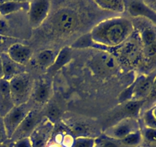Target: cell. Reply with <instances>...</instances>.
Returning a JSON list of instances; mask_svg holds the SVG:
<instances>
[{
	"instance_id": "18",
	"label": "cell",
	"mask_w": 156,
	"mask_h": 147,
	"mask_svg": "<svg viewBox=\"0 0 156 147\" xmlns=\"http://www.w3.org/2000/svg\"><path fill=\"white\" fill-rule=\"evenodd\" d=\"M137 35L143 47L152 44L156 41V26L152 23L143 26Z\"/></svg>"
},
{
	"instance_id": "34",
	"label": "cell",
	"mask_w": 156,
	"mask_h": 147,
	"mask_svg": "<svg viewBox=\"0 0 156 147\" xmlns=\"http://www.w3.org/2000/svg\"><path fill=\"white\" fill-rule=\"evenodd\" d=\"M48 147H59V145H54V144H52V145H49Z\"/></svg>"
},
{
	"instance_id": "35",
	"label": "cell",
	"mask_w": 156,
	"mask_h": 147,
	"mask_svg": "<svg viewBox=\"0 0 156 147\" xmlns=\"http://www.w3.org/2000/svg\"><path fill=\"white\" fill-rule=\"evenodd\" d=\"M140 147H141V146H140Z\"/></svg>"
},
{
	"instance_id": "9",
	"label": "cell",
	"mask_w": 156,
	"mask_h": 147,
	"mask_svg": "<svg viewBox=\"0 0 156 147\" xmlns=\"http://www.w3.org/2000/svg\"><path fill=\"white\" fill-rule=\"evenodd\" d=\"M50 10V2L47 0H34L29 2L28 20L33 28L40 27L47 19Z\"/></svg>"
},
{
	"instance_id": "13",
	"label": "cell",
	"mask_w": 156,
	"mask_h": 147,
	"mask_svg": "<svg viewBox=\"0 0 156 147\" xmlns=\"http://www.w3.org/2000/svg\"><path fill=\"white\" fill-rule=\"evenodd\" d=\"M7 55L14 62L23 65L30 60L32 55V49L25 44L15 43L9 47Z\"/></svg>"
},
{
	"instance_id": "14",
	"label": "cell",
	"mask_w": 156,
	"mask_h": 147,
	"mask_svg": "<svg viewBox=\"0 0 156 147\" xmlns=\"http://www.w3.org/2000/svg\"><path fill=\"white\" fill-rule=\"evenodd\" d=\"M14 107L9 81L2 78L0 80V116L4 117Z\"/></svg>"
},
{
	"instance_id": "1",
	"label": "cell",
	"mask_w": 156,
	"mask_h": 147,
	"mask_svg": "<svg viewBox=\"0 0 156 147\" xmlns=\"http://www.w3.org/2000/svg\"><path fill=\"white\" fill-rule=\"evenodd\" d=\"M134 32V24L125 17L108 18L94 26L91 34L93 41L99 47H118Z\"/></svg>"
},
{
	"instance_id": "12",
	"label": "cell",
	"mask_w": 156,
	"mask_h": 147,
	"mask_svg": "<svg viewBox=\"0 0 156 147\" xmlns=\"http://www.w3.org/2000/svg\"><path fill=\"white\" fill-rule=\"evenodd\" d=\"M53 129V123L48 119L41 122L29 137L32 147H47V141Z\"/></svg>"
},
{
	"instance_id": "28",
	"label": "cell",
	"mask_w": 156,
	"mask_h": 147,
	"mask_svg": "<svg viewBox=\"0 0 156 147\" xmlns=\"http://www.w3.org/2000/svg\"><path fill=\"white\" fill-rule=\"evenodd\" d=\"M72 147H94V139L89 136H78Z\"/></svg>"
},
{
	"instance_id": "33",
	"label": "cell",
	"mask_w": 156,
	"mask_h": 147,
	"mask_svg": "<svg viewBox=\"0 0 156 147\" xmlns=\"http://www.w3.org/2000/svg\"><path fill=\"white\" fill-rule=\"evenodd\" d=\"M4 74H3V67H2V61L1 57H0V80L2 79Z\"/></svg>"
},
{
	"instance_id": "17",
	"label": "cell",
	"mask_w": 156,
	"mask_h": 147,
	"mask_svg": "<svg viewBox=\"0 0 156 147\" xmlns=\"http://www.w3.org/2000/svg\"><path fill=\"white\" fill-rule=\"evenodd\" d=\"M94 2L104 10L120 14L126 11V2L122 0H96Z\"/></svg>"
},
{
	"instance_id": "31",
	"label": "cell",
	"mask_w": 156,
	"mask_h": 147,
	"mask_svg": "<svg viewBox=\"0 0 156 147\" xmlns=\"http://www.w3.org/2000/svg\"><path fill=\"white\" fill-rule=\"evenodd\" d=\"M47 114H48L49 120H50V119H56L59 117V109L56 108V107H51L48 110V113H47Z\"/></svg>"
},
{
	"instance_id": "2",
	"label": "cell",
	"mask_w": 156,
	"mask_h": 147,
	"mask_svg": "<svg viewBox=\"0 0 156 147\" xmlns=\"http://www.w3.org/2000/svg\"><path fill=\"white\" fill-rule=\"evenodd\" d=\"M116 48V58L119 62L129 67H138L141 62L143 46L138 35L133 32L123 44Z\"/></svg>"
},
{
	"instance_id": "10",
	"label": "cell",
	"mask_w": 156,
	"mask_h": 147,
	"mask_svg": "<svg viewBox=\"0 0 156 147\" xmlns=\"http://www.w3.org/2000/svg\"><path fill=\"white\" fill-rule=\"evenodd\" d=\"M41 122V119L39 113L31 110L20 124L11 139L16 142L24 138H29Z\"/></svg>"
},
{
	"instance_id": "26",
	"label": "cell",
	"mask_w": 156,
	"mask_h": 147,
	"mask_svg": "<svg viewBox=\"0 0 156 147\" xmlns=\"http://www.w3.org/2000/svg\"><path fill=\"white\" fill-rule=\"evenodd\" d=\"M97 46L99 47L93 41L91 38V34L88 33L85 35H82V37L76 40L73 44H72V48H88L90 47H95Z\"/></svg>"
},
{
	"instance_id": "15",
	"label": "cell",
	"mask_w": 156,
	"mask_h": 147,
	"mask_svg": "<svg viewBox=\"0 0 156 147\" xmlns=\"http://www.w3.org/2000/svg\"><path fill=\"white\" fill-rule=\"evenodd\" d=\"M52 93V86L49 81L41 80L32 91L34 100L41 105H44L50 99Z\"/></svg>"
},
{
	"instance_id": "6",
	"label": "cell",
	"mask_w": 156,
	"mask_h": 147,
	"mask_svg": "<svg viewBox=\"0 0 156 147\" xmlns=\"http://www.w3.org/2000/svg\"><path fill=\"white\" fill-rule=\"evenodd\" d=\"M140 130L141 129L140 123L136 118L124 117L117 123L106 129L103 134L113 139H122L129 135Z\"/></svg>"
},
{
	"instance_id": "23",
	"label": "cell",
	"mask_w": 156,
	"mask_h": 147,
	"mask_svg": "<svg viewBox=\"0 0 156 147\" xmlns=\"http://www.w3.org/2000/svg\"><path fill=\"white\" fill-rule=\"evenodd\" d=\"M141 133V147H156V129L144 127Z\"/></svg>"
},
{
	"instance_id": "21",
	"label": "cell",
	"mask_w": 156,
	"mask_h": 147,
	"mask_svg": "<svg viewBox=\"0 0 156 147\" xmlns=\"http://www.w3.org/2000/svg\"><path fill=\"white\" fill-rule=\"evenodd\" d=\"M57 54L53 50L46 49L37 54L36 58L37 64L42 68L49 69L54 63Z\"/></svg>"
},
{
	"instance_id": "27",
	"label": "cell",
	"mask_w": 156,
	"mask_h": 147,
	"mask_svg": "<svg viewBox=\"0 0 156 147\" xmlns=\"http://www.w3.org/2000/svg\"><path fill=\"white\" fill-rule=\"evenodd\" d=\"M121 141L126 147H140L142 144L141 130L129 135Z\"/></svg>"
},
{
	"instance_id": "19",
	"label": "cell",
	"mask_w": 156,
	"mask_h": 147,
	"mask_svg": "<svg viewBox=\"0 0 156 147\" xmlns=\"http://www.w3.org/2000/svg\"><path fill=\"white\" fill-rule=\"evenodd\" d=\"M29 8V2L9 1L0 2V15H7Z\"/></svg>"
},
{
	"instance_id": "4",
	"label": "cell",
	"mask_w": 156,
	"mask_h": 147,
	"mask_svg": "<svg viewBox=\"0 0 156 147\" xmlns=\"http://www.w3.org/2000/svg\"><path fill=\"white\" fill-rule=\"evenodd\" d=\"M11 95L15 106L26 104L32 93V82L25 74H18L9 81Z\"/></svg>"
},
{
	"instance_id": "30",
	"label": "cell",
	"mask_w": 156,
	"mask_h": 147,
	"mask_svg": "<svg viewBox=\"0 0 156 147\" xmlns=\"http://www.w3.org/2000/svg\"><path fill=\"white\" fill-rule=\"evenodd\" d=\"M13 147H32L30 138H24L16 141L14 143Z\"/></svg>"
},
{
	"instance_id": "16",
	"label": "cell",
	"mask_w": 156,
	"mask_h": 147,
	"mask_svg": "<svg viewBox=\"0 0 156 147\" xmlns=\"http://www.w3.org/2000/svg\"><path fill=\"white\" fill-rule=\"evenodd\" d=\"M72 53H73V49H72V47H62L59 51V53L57 54L54 63L48 69V71L50 74H53V73H55V72L59 70L60 68H62L65 64L69 62V61L72 58Z\"/></svg>"
},
{
	"instance_id": "5",
	"label": "cell",
	"mask_w": 156,
	"mask_h": 147,
	"mask_svg": "<svg viewBox=\"0 0 156 147\" xmlns=\"http://www.w3.org/2000/svg\"><path fill=\"white\" fill-rule=\"evenodd\" d=\"M79 18L74 11L69 9H61L51 18L53 29L59 35H69L79 25Z\"/></svg>"
},
{
	"instance_id": "29",
	"label": "cell",
	"mask_w": 156,
	"mask_h": 147,
	"mask_svg": "<svg viewBox=\"0 0 156 147\" xmlns=\"http://www.w3.org/2000/svg\"><path fill=\"white\" fill-rule=\"evenodd\" d=\"M148 104H153V105L156 104V74H155V78H154L153 84H152V90H151L150 94H149V96H148L147 99L145 100L144 104H143V107H145L146 105H148Z\"/></svg>"
},
{
	"instance_id": "3",
	"label": "cell",
	"mask_w": 156,
	"mask_h": 147,
	"mask_svg": "<svg viewBox=\"0 0 156 147\" xmlns=\"http://www.w3.org/2000/svg\"><path fill=\"white\" fill-rule=\"evenodd\" d=\"M89 66L98 76L109 77L118 71L120 62L114 54L108 51H99L89 60Z\"/></svg>"
},
{
	"instance_id": "32",
	"label": "cell",
	"mask_w": 156,
	"mask_h": 147,
	"mask_svg": "<svg viewBox=\"0 0 156 147\" xmlns=\"http://www.w3.org/2000/svg\"><path fill=\"white\" fill-rule=\"evenodd\" d=\"M6 139H8V137L6 136L4 124H3V119L2 117L0 116V145L2 144Z\"/></svg>"
},
{
	"instance_id": "11",
	"label": "cell",
	"mask_w": 156,
	"mask_h": 147,
	"mask_svg": "<svg viewBox=\"0 0 156 147\" xmlns=\"http://www.w3.org/2000/svg\"><path fill=\"white\" fill-rule=\"evenodd\" d=\"M126 10L136 18H146L156 26V12L151 9L144 1H130L126 2Z\"/></svg>"
},
{
	"instance_id": "25",
	"label": "cell",
	"mask_w": 156,
	"mask_h": 147,
	"mask_svg": "<svg viewBox=\"0 0 156 147\" xmlns=\"http://www.w3.org/2000/svg\"><path fill=\"white\" fill-rule=\"evenodd\" d=\"M143 119L145 127L156 129V104L144 112Z\"/></svg>"
},
{
	"instance_id": "20",
	"label": "cell",
	"mask_w": 156,
	"mask_h": 147,
	"mask_svg": "<svg viewBox=\"0 0 156 147\" xmlns=\"http://www.w3.org/2000/svg\"><path fill=\"white\" fill-rule=\"evenodd\" d=\"M1 59L2 61V67H3V74L4 77L3 78L7 81H10L11 79L16 76L18 74V68L17 65L18 64L14 62L9 56L7 54H2L1 55Z\"/></svg>"
},
{
	"instance_id": "22",
	"label": "cell",
	"mask_w": 156,
	"mask_h": 147,
	"mask_svg": "<svg viewBox=\"0 0 156 147\" xmlns=\"http://www.w3.org/2000/svg\"><path fill=\"white\" fill-rule=\"evenodd\" d=\"M145 101H128L123 106V113L125 117L136 118L143 109ZM124 118V117H123Z\"/></svg>"
},
{
	"instance_id": "24",
	"label": "cell",
	"mask_w": 156,
	"mask_h": 147,
	"mask_svg": "<svg viewBox=\"0 0 156 147\" xmlns=\"http://www.w3.org/2000/svg\"><path fill=\"white\" fill-rule=\"evenodd\" d=\"M94 147H126L121 139H116L108 137L105 135L94 139Z\"/></svg>"
},
{
	"instance_id": "7",
	"label": "cell",
	"mask_w": 156,
	"mask_h": 147,
	"mask_svg": "<svg viewBox=\"0 0 156 147\" xmlns=\"http://www.w3.org/2000/svg\"><path fill=\"white\" fill-rule=\"evenodd\" d=\"M30 110H31L27 103L19 106H15L2 118L8 139H11L12 137L18 127Z\"/></svg>"
},
{
	"instance_id": "8",
	"label": "cell",
	"mask_w": 156,
	"mask_h": 147,
	"mask_svg": "<svg viewBox=\"0 0 156 147\" xmlns=\"http://www.w3.org/2000/svg\"><path fill=\"white\" fill-rule=\"evenodd\" d=\"M155 73L143 74L133 83L130 100L145 101L150 94ZM129 100V101H130Z\"/></svg>"
}]
</instances>
